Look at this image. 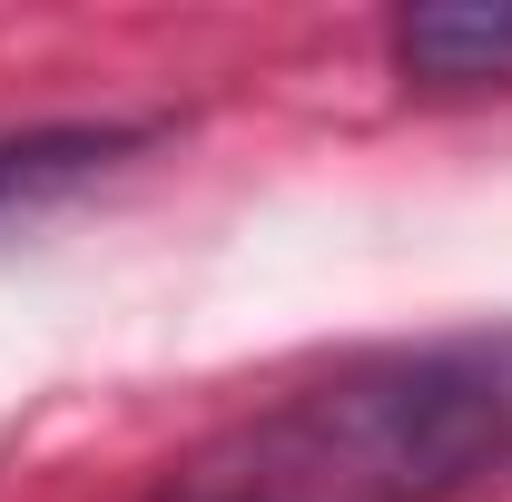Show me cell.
I'll return each mask as SVG.
<instances>
[{
  "label": "cell",
  "instance_id": "cell-1",
  "mask_svg": "<svg viewBox=\"0 0 512 502\" xmlns=\"http://www.w3.org/2000/svg\"><path fill=\"white\" fill-rule=\"evenodd\" d=\"M512 473V325L355 355L188 453L158 502H463Z\"/></svg>",
  "mask_w": 512,
  "mask_h": 502
},
{
  "label": "cell",
  "instance_id": "cell-2",
  "mask_svg": "<svg viewBox=\"0 0 512 502\" xmlns=\"http://www.w3.org/2000/svg\"><path fill=\"white\" fill-rule=\"evenodd\" d=\"M394 69L404 79H434V89L512 79V10H414L394 30Z\"/></svg>",
  "mask_w": 512,
  "mask_h": 502
},
{
  "label": "cell",
  "instance_id": "cell-3",
  "mask_svg": "<svg viewBox=\"0 0 512 502\" xmlns=\"http://www.w3.org/2000/svg\"><path fill=\"white\" fill-rule=\"evenodd\" d=\"M109 148H119L109 128H30V138H0V207H30V197L89 178Z\"/></svg>",
  "mask_w": 512,
  "mask_h": 502
}]
</instances>
